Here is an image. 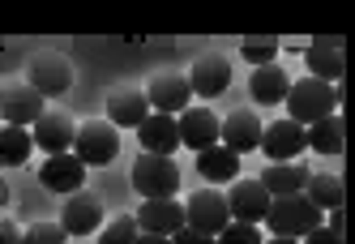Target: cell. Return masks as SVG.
Instances as JSON below:
<instances>
[{"mask_svg": "<svg viewBox=\"0 0 355 244\" xmlns=\"http://www.w3.org/2000/svg\"><path fill=\"white\" fill-rule=\"evenodd\" d=\"M133 244H171V236H150V232H137Z\"/></svg>", "mask_w": 355, "mask_h": 244, "instance_id": "cell-35", "label": "cell"}, {"mask_svg": "<svg viewBox=\"0 0 355 244\" xmlns=\"http://www.w3.org/2000/svg\"><path fill=\"white\" fill-rule=\"evenodd\" d=\"M82 180H86V163L73 155V150H64V155H47L43 159V167H39V184L43 189H52V193H82Z\"/></svg>", "mask_w": 355, "mask_h": 244, "instance_id": "cell-6", "label": "cell"}, {"mask_svg": "<svg viewBox=\"0 0 355 244\" xmlns=\"http://www.w3.org/2000/svg\"><path fill=\"white\" fill-rule=\"evenodd\" d=\"M171 244H214V236H201V232H189V227H180L171 236Z\"/></svg>", "mask_w": 355, "mask_h": 244, "instance_id": "cell-32", "label": "cell"}, {"mask_svg": "<svg viewBox=\"0 0 355 244\" xmlns=\"http://www.w3.org/2000/svg\"><path fill=\"white\" fill-rule=\"evenodd\" d=\"M73 155H78L86 167H107L120 155V129L107 125V120H86L73 137Z\"/></svg>", "mask_w": 355, "mask_h": 244, "instance_id": "cell-4", "label": "cell"}, {"mask_svg": "<svg viewBox=\"0 0 355 244\" xmlns=\"http://www.w3.org/2000/svg\"><path fill=\"white\" fill-rule=\"evenodd\" d=\"M266 184L270 198H291V193H304V180H309V167L304 163H270L257 176Z\"/></svg>", "mask_w": 355, "mask_h": 244, "instance_id": "cell-22", "label": "cell"}, {"mask_svg": "<svg viewBox=\"0 0 355 244\" xmlns=\"http://www.w3.org/2000/svg\"><path fill=\"white\" fill-rule=\"evenodd\" d=\"M343 141H347V125H343L338 112L304 129V146H313L317 155H343Z\"/></svg>", "mask_w": 355, "mask_h": 244, "instance_id": "cell-23", "label": "cell"}, {"mask_svg": "<svg viewBox=\"0 0 355 244\" xmlns=\"http://www.w3.org/2000/svg\"><path fill=\"white\" fill-rule=\"evenodd\" d=\"M137 240V223L129 214H120V218H112V223L103 227V236H98V244H133Z\"/></svg>", "mask_w": 355, "mask_h": 244, "instance_id": "cell-29", "label": "cell"}, {"mask_svg": "<svg viewBox=\"0 0 355 244\" xmlns=\"http://www.w3.org/2000/svg\"><path fill=\"white\" fill-rule=\"evenodd\" d=\"M240 52H244L248 64H257V69H261V64H274V60H278V39H248Z\"/></svg>", "mask_w": 355, "mask_h": 244, "instance_id": "cell-28", "label": "cell"}, {"mask_svg": "<svg viewBox=\"0 0 355 244\" xmlns=\"http://www.w3.org/2000/svg\"><path fill=\"white\" fill-rule=\"evenodd\" d=\"M261 244H300V240H287V236H270V240H261Z\"/></svg>", "mask_w": 355, "mask_h": 244, "instance_id": "cell-36", "label": "cell"}, {"mask_svg": "<svg viewBox=\"0 0 355 244\" xmlns=\"http://www.w3.org/2000/svg\"><path fill=\"white\" fill-rule=\"evenodd\" d=\"M31 90L35 94H43V99H52V94H64L69 86H73V64L64 60V56H56V52H43V56H35L31 60Z\"/></svg>", "mask_w": 355, "mask_h": 244, "instance_id": "cell-7", "label": "cell"}, {"mask_svg": "<svg viewBox=\"0 0 355 244\" xmlns=\"http://www.w3.org/2000/svg\"><path fill=\"white\" fill-rule=\"evenodd\" d=\"M175 129H180V146H189L197 155L218 146V116L210 107H184L180 120H175Z\"/></svg>", "mask_w": 355, "mask_h": 244, "instance_id": "cell-13", "label": "cell"}, {"mask_svg": "<svg viewBox=\"0 0 355 244\" xmlns=\"http://www.w3.org/2000/svg\"><path fill=\"white\" fill-rule=\"evenodd\" d=\"M261 223L274 236H287V240H304L313 227H321V210L304 198V193H291V198H270V210Z\"/></svg>", "mask_w": 355, "mask_h": 244, "instance_id": "cell-2", "label": "cell"}, {"mask_svg": "<svg viewBox=\"0 0 355 244\" xmlns=\"http://www.w3.org/2000/svg\"><path fill=\"white\" fill-rule=\"evenodd\" d=\"M261 120H257V112H232L218 125V141L227 146L232 155H248V150H257L261 146Z\"/></svg>", "mask_w": 355, "mask_h": 244, "instance_id": "cell-17", "label": "cell"}, {"mask_svg": "<svg viewBox=\"0 0 355 244\" xmlns=\"http://www.w3.org/2000/svg\"><path fill=\"white\" fill-rule=\"evenodd\" d=\"M35 141L31 129H17V125H0V167H21L31 159Z\"/></svg>", "mask_w": 355, "mask_h": 244, "instance_id": "cell-26", "label": "cell"}, {"mask_svg": "<svg viewBox=\"0 0 355 244\" xmlns=\"http://www.w3.org/2000/svg\"><path fill=\"white\" fill-rule=\"evenodd\" d=\"M0 244H21V227L9 218H0Z\"/></svg>", "mask_w": 355, "mask_h": 244, "instance_id": "cell-33", "label": "cell"}, {"mask_svg": "<svg viewBox=\"0 0 355 244\" xmlns=\"http://www.w3.org/2000/svg\"><path fill=\"white\" fill-rule=\"evenodd\" d=\"M227 210H232L236 223H261L270 210V193L261 180H236L227 193Z\"/></svg>", "mask_w": 355, "mask_h": 244, "instance_id": "cell-15", "label": "cell"}, {"mask_svg": "<svg viewBox=\"0 0 355 244\" xmlns=\"http://www.w3.org/2000/svg\"><path fill=\"white\" fill-rule=\"evenodd\" d=\"M248 90H252V99H257V103L274 107V103H283V99H287L291 78H287V69L274 60V64H261L257 73H252V78H248Z\"/></svg>", "mask_w": 355, "mask_h": 244, "instance_id": "cell-20", "label": "cell"}, {"mask_svg": "<svg viewBox=\"0 0 355 244\" xmlns=\"http://www.w3.org/2000/svg\"><path fill=\"white\" fill-rule=\"evenodd\" d=\"M197 172L206 176L210 184H223V180H236L240 176V155H232L227 146H210V150H201L197 155Z\"/></svg>", "mask_w": 355, "mask_h": 244, "instance_id": "cell-24", "label": "cell"}, {"mask_svg": "<svg viewBox=\"0 0 355 244\" xmlns=\"http://www.w3.org/2000/svg\"><path fill=\"white\" fill-rule=\"evenodd\" d=\"M304 198H309L317 210H343L347 189H343L338 176H329V172H309V180H304Z\"/></svg>", "mask_w": 355, "mask_h": 244, "instance_id": "cell-25", "label": "cell"}, {"mask_svg": "<svg viewBox=\"0 0 355 244\" xmlns=\"http://www.w3.org/2000/svg\"><path fill=\"white\" fill-rule=\"evenodd\" d=\"M64 240L69 236H64L60 223H35V227L21 232V244H64Z\"/></svg>", "mask_w": 355, "mask_h": 244, "instance_id": "cell-30", "label": "cell"}, {"mask_svg": "<svg viewBox=\"0 0 355 244\" xmlns=\"http://www.w3.org/2000/svg\"><path fill=\"white\" fill-rule=\"evenodd\" d=\"M304 64H309V78L334 86L347 73V47H343V39H313L309 47H304Z\"/></svg>", "mask_w": 355, "mask_h": 244, "instance_id": "cell-9", "label": "cell"}, {"mask_svg": "<svg viewBox=\"0 0 355 244\" xmlns=\"http://www.w3.org/2000/svg\"><path fill=\"white\" fill-rule=\"evenodd\" d=\"M261 240L266 236L257 232V223H236V218L214 236V244H261Z\"/></svg>", "mask_w": 355, "mask_h": 244, "instance_id": "cell-27", "label": "cell"}, {"mask_svg": "<svg viewBox=\"0 0 355 244\" xmlns=\"http://www.w3.org/2000/svg\"><path fill=\"white\" fill-rule=\"evenodd\" d=\"M300 244H347V240H343L338 232H329V227H313V232L304 236Z\"/></svg>", "mask_w": 355, "mask_h": 244, "instance_id": "cell-31", "label": "cell"}, {"mask_svg": "<svg viewBox=\"0 0 355 244\" xmlns=\"http://www.w3.org/2000/svg\"><path fill=\"white\" fill-rule=\"evenodd\" d=\"M39 116H43V94H35L31 86H5L0 90V125L31 129Z\"/></svg>", "mask_w": 355, "mask_h": 244, "instance_id": "cell-12", "label": "cell"}, {"mask_svg": "<svg viewBox=\"0 0 355 244\" xmlns=\"http://www.w3.org/2000/svg\"><path fill=\"white\" fill-rule=\"evenodd\" d=\"M137 232H150V236H175L184 227V206L175 198H155V202H141L137 210Z\"/></svg>", "mask_w": 355, "mask_h": 244, "instance_id": "cell-14", "label": "cell"}, {"mask_svg": "<svg viewBox=\"0 0 355 244\" xmlns=\"http://www.w3.org/2000/svg\"><path fill=\"white\" fill-rule=\"evenodd\" d=\"M146 103L155 107L159 116H180V112L193 103L189 78H184V73H159V78L150 82V94H146Z\"/></svg>", "mask_w": 355, "mask_h": 244, "instance_id": "cell-10", "label": "cell"}, {"mask_svg": "<svg viewBox=\"0 0 355 244\" xmlns=\"http://www.w3.org/2000/svg\"><path fill=\"white\" fill-rule=\"evenodd\" d=\"M227 86H232V64L223 56H201L189 73V90L201 94V99H218Z\"/></svg>", "mask_w": 355, "mask_h": 244, "instance_id": "cell-19", "label": "cell"}, {"mask_svg": "<svg viewBox=\"0 0 355 244\" xmlns=\"http://www.w3.org/2000/svg\"><path fill=\"white\" fill-rule=\"evenodd\" d=\"M287 120H295V125H317V120H325V116H334V107L343 103V90L338 86H329V82H317V78H300V82H291V90H287Z\"/></svg>", "mask_w": 355, "mask_h": 244, "instance_id": "cell-1", "label": "cell"}, {"mask_svg": "<svg viewBox=\"0 0 355 244\" xmlns=\"http://www.w3.org/2000/svg\"><path fill=\"white\" fill-rule=\"evenodd\" d=\"M227 223H232V210H227V193L218 189H197L184 202V227L201 232V236H218Z\"/></svg>", "mask_w": 355, "mask_h": 244, "instance_id": "cell-5", "label": "cell"}, {"mask_svg": "<svg viewBox=\"0 0 355 244\" xmlns=\"http://www.w3.org/2000/svg\"><path fill=\"white\" fill-rule=\"evenodd\" d=\"M60 227L64 236H90L103 227V202L94 193H69V202L60 210Z\"/></svg>", "mask_w": 355, "mask_h": 244, "instance_id": "cell-11", "label": "cell"}, {"mask_svg": "<svg viewBox=\"0 0 355 244\" xmlns=\"http://www.w3.org/2000/svg\"><path fill=\"white\" fill-rule=\"evenodd\" d=\"M73 137H78V129H73V120L60 116V112H43L35 125H31V141L39 146L43 155H64V150H73Z\"/></svg>", "mask_w": 355, "mask_h": 244, "instance_id": "cell-16", "label": "cell"}, {"mask_svg": "<svg viewBox=\"0 0 355 244\" xmlns=\"http://www.w3.org/2000/svg\"><path fill=\"white\" fill-rule=\"evenodd\" d=\"M133 189L141 193V202L175 198V189H180V167H175V159H163V155H137Z\"/></svg>", "mask_w": 355, "mask_h": 244, "instance_id": "cell-3", "label": "cell"}, {"mask_svg": "<svg viewBox=\"0 0 355 244\" xmlns=\"http://www.w3.org/2000/svg\"><path fill=\"white\" fill-rule=\"evenodd\" d=\"M257 150L270 155V163H295L309 146H304V125L295 120H274V125L261 129V146Z\"/></svg>", "mask_w": 355, "mask_h": 244, "instance_id": "cell-8", "label": "cell"}, {"mask_svg": "<svg viewBox=\"0 0 355 244\" xmlns=\"http://www.w3.org/2000/svg\"><path fill=\"white\" fill-rule=\"evenodd\" d=\"M321 227H329V232H338V236H343V227H347L343 210H329V223H321Z\"/></svg>", "mask_w": 355, "mask_h": 244, "instance_id": "cell-34", "label": "cell"}, {"mask_svg": "<svg viewBox=\"0 0 355 244\" xmlns=\"http://www.w3.org/2000/svg\"><path fill=\"white\" fill-rule=\"evenodd\" d=\"M137 137H141V155H163L171 159L180 150V129H175V116H146L137 125Z\"/></svg>", "mask_w": 355, "mask_h": 244, "instance_id": "cell-18", "label": "cell"}, {"mask_svg": "<svg viewBox=\"0 0 355 244\" xmlns=\"http://www.w3.org/2000/svg\"><path fill=\"white\" fill-rule=\"evenodd\" d=\"M146 116H150V103H146L141 90H112V99H107V125L137 129Z\"/></svg>", "mask_w": 355, "mask_h": 244, "instance_id": "cell-21", "label": "cell"}]
</instances>
